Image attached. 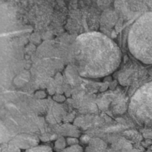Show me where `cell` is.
Instances as JSON below:
<instances>
[{
	"instance_id": "obj_1",
	"label": "cell",
	"mask_w": 152,
	"mask_h": 152,
	"mask_svg": "<svg viewBox=\"0 0 152 152\" xmlns=\"http://www.w3.org/2000/svg\"><path fill=\"white\" fill-rule=\"evenodd\" d=\"M71 61L82 77L100 78L117 69L122 62V52L108 36L91 31L76 38L71 49Z\"/></svg>"
},
{
	"instance_id": "obj_2",
	"label": "cell",
	"mask_w": 152,
	"mask_h": 152,
	"mask_svg": "<svg viewBox=\"0 0 152 152\" xmlns=\"http://www.w3.org/2000/svg\"><path fill=\"white\" fill-rule=\"evenodd\" d=\"M127 46L137 61L152 65V12L134 21L128 33Z\"/></svg>"
},
{
	"instance_id": "obj_3",
	"label": "cell",
	"mask_w": 152,
	"mask_h": 152,
	"mask_svg": "<svg viewBox=\"0 0 152 152\" xmlns=\"http://www.w3.org/2000/svg\"><path fill=\"white\" fill-rule=\"evenodd\" d=\"M129 113L137 125L152 129V81L141 86L132 95Z\"/></svg>"
},
{
	"instance_id": "obj_4",
	"label": "cell",
	"mask_w": 152,
	"mask_h": 152,
	"mask_svg": "<svg viewBox=\"0 0 152 152\" xmlns=\"http://www.w3.org/2000/svg\"><path fill=\"white\" fill-rule=\"evenodd\" d=\"M119 8L127 19H136L142 15L152 12V0H122Z\"/></svg>"
},
{
	"instance_id": "obj_5",
	"label": "cell",
	"mask_w": 152,
	"mask_h": 152,
	"mask_svg": "<svg viewBox=\"0 0 152 152\" xmlns=\"http://www.w3.org/2000/svg\"><path fill=\"white\" fill-rule=\"evenodd\" d=\"M26 152H52V150L48 146L40 145L28 149Z\"/></svg>"
},
{
	"instance_id": "obj_6",
	"label": "cell",
	"mask_w": 152,
	"mask_h": 152,
	"mask_svg": "<svg viewBox=\"0 0 152 152\" xmlns=\"http://www.w3.org/2000/svg\"><path fill=\"white\" fill-rule=\"evenodd\" d=\"M82 151H83V149L80 145H71L68 148L65 149L63 152H82Z\"/></svg>"
},
{
	"instance_id": "obj_7",
	"label": "cell",
	"mask_w": 152,
	"mask_h": 152,
	"mask_svg": "<svg viewBox=\"0 0 152 152\" xmlns=\"http://www.w3.org/2000/svg\"><path fill=\"white\" fill-rule=\"evenodd\" d=\"M74 141H77V139L74 138H69L68 139V143L69 145H77V142H74Z\"/></svg>"
}]
</instances>
